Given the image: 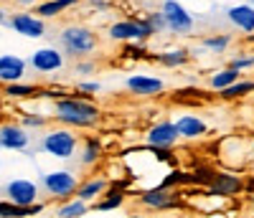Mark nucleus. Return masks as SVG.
Returning a JSON list of instances; mask_svg holds the SVG:
<instances>
[{
    "mask_svg": "<svg viewBox=\"0 0 254 218\" xmlns=\"http://www.w3.org/2000/svg\"><path fill=\"white\" fill-rule=\"evenodd\" d=\"M20 124H23L26 129H38V127H44L46 124V117L44 114H36V112H23V117H20Z\"/></svg>",
    "mask_w": 254,
    "mask_h": 218,
    "instance_id": "7c9ffc66",
    "label": "nucleus"
},
{
    "mask_svg": "<svg viewBox=\"0 0 254 218\" xmlns=\"http://www.w3.org/2000/svg\"><path fill=\"white\" fill-rule=\"evenodd\" d=\"M104 193H107V180H104V178H89V180L79 183L76 198L84 201V203H92V201H97L99 195H104Z\"/></svg>",
    "mask_w": 254,
    "mask_h": 218,
    "instance_id": "6ab92c4d",
    "label": "nucleus"
},
{
    "mask_svg": "<svg viewBox=\"0 0 254 218\" xmlns=\"http://www.w3.org/2000/svg\"><path fill=\"white\" fill-rule=\"evenodd\" d=\"M229 66H231V69H239V71L252 69V66H254V54H249V56H234V58L229 61Z\"/></svg>",
    "mask_w": 254,
    "mask_h": 218,
    "instance_id": "473e14b6",
    "label": "nucleus"
},
{
    "mask_svg": "<svg viewBox=\"0 0 254 218\" xmlns=\"http://www.w3.org/2000/svg\"><path fill=\"white\" fill-rule=\"evenodd\" d=\"M249 5H254V0H249Z\"/></svg>",
    "mask_w": 254,
    "mask_h": 218,
    "instance_id": "ea45409f",
    "label": "nucleus"
},
{
    "mask_svg": "<svg viewBox=\"0 0 254 218\" xmlns=\"http://www.w3.org/2000/svg\"><path fill=\"white\" fill-rule=\"evenodd\" d=\"M102 152H104L102 142H99L97 137H87V140H84L81 152H79V163H81L84 167L97 165V163H99V158H102Z\"/></svg>",
    "mask_w": 254,
    "mask_h": 218,
    "instance_id": "4be33fe9",
    "label": "nucleus"
},
{
    "mask_svg": "<svg viewBox=\"0 0 254 218\" xmlns=\"http://www.w3.org/2000/svg\"><path fill=\"white\" fill-rule=\"evenodd\" d=\"M226 20L231 23V28H234V31L247 33V36H254V5L237 3V5L226 8Z\"/></svg>",
    "mask_w": 254,
    "mask_h": 218,
    "instance_id": "f8f14e48",
    "label": "nucleus"
},
{
    "mask_svg": "<svg viewBox=\"0 0 254 218\" xmlns=\"http://www.w3.org/2000/svg\"><path fill=\"white\" fill-rule=\"evenodd\" d=\"M0 150H3V145H0Z\"/></svg>",
    "mask_w": 254,
    "mask_h": 218,
    "instance_id": "a19ab883",
    "label": "nucleus"
},
{
    "mask_svg": "<svg viewBox=\"0 0 254 218\" xmlns=\"http://www.w3.org/2000/svg\"><path fill=\"white\" fill-rule=\"evenodd\" d=\"M125 203V195H122V190H107L104 193V201L102 203H97L94 206V211H117L120 206Z\"/></svg>",
    "mask_w": 254,
    "mask_h": 218,
    "instance_id": "cd10ccee",
    "label": "nucleus"
},
{
    "mask_svg": "<svg viewBox=\"0 0 254 218\" xmlns=\"http://www.w3.org/2000/svg\"><path fill=\"white\" fill-rule=\"evenodd\" d=\"M5 206H8V201H0V218H3V213H5Z\"/></svg>",
    "mask_w": 254,
    "mask_h": 218,
    "instance_id": "c9c22d12",
    "label": "nucleus"
},
{
    "mask_svg": "<svg viewBox=\"0 0 254 218\" xmlns=\"http://www.w3.org/2000/svg\"><path fill=\"white\" fill-rule=\"evenodd\" d=\"M28 71V61L20 58L15 54H3L0 56V81L3 84H15V81H23Z\"/></svg>",
    "mask_w": 254,
    "mask_h": 218,
    "instance_id": "ddd939ff",
    "label": "nucleus"
},
{
    "mask_svg": "<svg viewBox=\"0 0 254 218\" xmlns=\"http://www.w3.org/2000/svg\"><path fill=\"white\" fill-rule=\"evenodd\" d=\"M44 208H46L44 203H33V206H15V203H10V201H8L3 218H33V216H38Z\"/></svg>",
    "mask_w": 254,
    "mask_h": 218,
    "instance_id": "393cba45",
    "label": "nucleus"
},
{
    "mask_svg": "<svg viewBox=\"0 0 254 218\" xmlns=\"http://www.w3.org/2000/svg\"><path fill=\"white\" fill-rule=\"evenodd\" d=\"M176 127H178V135L183 140H198L206 135V122L196 114H183L176 119Z\"/></svg>",
    "mask_w": 254,
    "mask_h": 218,
    "instance_id": "f3484780",
    "label": "nucleus"
},
{
    "mask_svg": "<svg viewBox=\"0 0 254 218\" xmlns=\"http://www.w3.org/2000/svg\"><path fill=\"white\" fill-rule=\"evenodd\" d=\"M242 190H244V183L237 175H229V172H214L211 175V185H208L211 195H237Z\"/></svg>",
    "mask_w": 254,
    "mask_h": 218,
    "instance_id": "2eb2a0df",
    "label": "nucleus"
},
{
    "mask_svg": "<svg viewBox=\"0 0 254 218\" xmlns=\"http://www.w3.org/2000/svg\"><path fill=\"white\" fill-rule=\"evenodd\" d=\"M252 150H254V145H252Z\"/></svg>",
    "mask_w": 254,
    "mask_h": 218,
    "instance_id": "79ce46f5",
    "label": "nucleus"
},
{
    "mask_svg": "<svg viewBox=\"0 0 254 218\" xmlns=\"http://www.w3.org/2000/svg\"><path fill=\"white\" fill-rule=\"evenodd\" d=\"M41 188H44L51 198L59 201H69L76 195L79 178L69 170H51V172H41Z\"/></svg>",
    "mask_w": 254,
    "mask_h": 218,
    "instance_id": "39448f33",
    "label": "nucleus"
},
{
    "mask_svg": "<svg viewBox=\"0 0 254 218\" xmlns=\"http://www.w3.org/2000/svg\"><path fill=\"white\" fill-rule=\"evenodd\" d=\"M8 28H13L18 36H23V38H44L46 36V20L44 18H38L33 10H18L13 13L8 20Z\"/></svg>",
    "mask_w": 254,
    "mask_h": 218,
    "instance_id": "0eeeda50",
    "label": "nucleus"
},
{
    "mask_svg": "<svg viewBox=\"0 0 254 218\" xmlns=\"http://www.w3.org/2000/svg\"><path fill=\"white\" fill-rule=\"evenodd\" d=\"M79 3V0H41V3L36 5V8H31L38 18H44V20H49V18H59L61 13H66L69 8H74Z\"/></svg>",
    "mask_w": 254,
    "mask_h": 218,
    "instance_id": "a211bd4d",
    "label": "nucleus"
},
{
    "mask_svg": "<svg viewBox=\"0 0 254 218\" xmlns=\"http://www.w3.org/2000/svg\"><path fill=\"white\" fill-rule=\"evenodd\" d=\"M31 142L28 132H26V127L23 124H13V122H5V124H0V145H3V150H26Z\"/></svg>",
    "mask_w": 254,
    "mask_h": 218,
    "instance_id": "4468645a",
    "label": "nucleus"
},
{
    "mask_svg": "<svg viewBox=\"0 0 254 218\" xmlns=\"http://www.w3.org/2000/svg\"><path fill=\"white\" fill-rule=\"evenodd\" d=\"M242 79V71L239 69H231V66H226V69H219V71H214L208 76V89H214V92H221V89H229L234 81H239Z\"/></svg>",
    "mask_w": 254,
    "mask_h": 218,
    "instance_id": "412c9836",
    "label": "nucleus"
},
{
    "mask_svg": "<svg viewBox=\"0 0 254 218\" xmlns=\"http://www.w3.org/2000/svg\"><path fill=\"white\" fill-rule=\"evenodd\" d=\"M102 112L99 107L79 94H66L54 102V119L64 127H94L99 122Z\"/></svg>",
    "mask_w": 254,
    "mask_h": 218,
    "instance_id": "f257e3e1",
    "label": "nucleus"
},
{
    "mask_svg": "<svg viewBox=\"0 0 254 218\" xmlns=\"http://www.w3.org/2000/svg\"><path fill=\"white\" fill-rule=\"evenodd\" d=\"M102 92V84L99 81H94V79H84V81H79L76 84V94L79 97H94V94H99Z\"/></svg>",
    "mask_w": 254,
    "mask_h": 218,
    "instance_id": "c756f323",
    "label": "nucleus"
},
{
    "mask_svg": "<svg viewBox=\"0 0 254 218\" xmlns=\"http://www.w3.org/2000/svg\"><path fill=\"white\" fill-rule=\"evenodd\" d=\"M178 140H181L178 127L171 119L155 122L150 129H147V145H150V147H173Z\"/></svg>",
    "mask_w": 254,
    "mask_h": 218,
    "instance_id": "9b49d317",
    "label": "nucleus"
},
{
    "mask_svg": "<svg viewBox=\"0 0 254 218\" xmlns=\"http://www.w3.org/2000/svg\"><path fill=\"white\" fill-rule=\"evenodd\" d=\"M153 58L158 63H163L165 69H181V66H186V63L190 61V51L183 49V46H176V49H168L163 54H155Z\"/></svg>",
    "mask_w": 254,
    "mask_h": 218,
    "instance_id": "aec40b11",
    "label": "nucleus"
},
{
    "mask_svg": "<svg viewBox=\"0 0 254 218\" xmlns=\"http://www.w3.org/2000/svg\"><path fill=\"white\" fill-rule=\"evenodd\" d=\"M28 66L38 74H56L64 69V54L54 46H41L28 56Z\"/></svg>",
    "mask_w": 254,
    "mask_h": 218,
    "instance_id": "6e6552de",
    "label": "nucleus"
},
{
    "mask_svg": "<svg viewBox=\"0 0 254 218\" xmlns=\"http://www.w3.org/2000/svg\"><path fill=\"white\" fill-rule=\"evenodd\" d=\"M140 203L147 206V208H153V211H165V208H171L176 203L173 198V193L171 190H165L163 185L160 188H147L140 193Z\"/></svg>",
    "mask_w": 254,
    "mask_h": 218,
    "instance_id": "dca6fc26",
    "label": "nucleus"
},
{
    "mask_svg": "<svg viewBox=\"0 0 254 218\" xmlns=\"http://www.w3.org/2000/svg\"><path fill=\"white\" fill-rule=\"evenodd\" d=\"M41 150L56 160H71L79 152V137L71 129H51L41 140Z\"/></svg>",
    "mask_w": 254,
    "mask_h": 218,
    "instance_id": "7ed1b4c3",
    "label": "nucleus"
},
{
    "mask_svg": "<svg viewBox=\"0 0 254 218\" xmlns=\"http://www.w3.org/2000/svg\"><path fill=\"white\" fill-rule=\"evenodd\" d=\"M59 46L64 49L69 58L81 61V58H92L99 49V38L89 26H81V23H69L64 26L59 33Z\"/></svg>",
    "mask_w": 254,
    "mask_h": 218,
    "instance_id": "f03ea898",
    "label": "nucleus"
},
{
    "mask_svg": "<svg viewBox=\"0 0 254 218\" xmlns=\"http://www.w3.org/2000/svg\"><path fill=\"white\" fill-rule=\"evenodd\" d=\"M38 89H41V86H36V84H23V81H15V84H5L3 94H5L8 99H31V97L41 94Z\"/></svg>",
    "mask_w": 254,
    "mask_h": 218,
    "instance_id": "b1692460",
    "label": "nucleus"
},
{
    "mask_svg": "<svg viewBox=\"0 0 254 218\" xmlns=\"http://www.w3.org/2000/svg\"><path fill=\"white\" fill-rule=\"evenodd\" d=\"M160 13L165 15L168 31H171L173 36H188V33H193V28H196L193 13H190L181 3V0H163V3H160Z\"/></svg>",
    "mask_w": 254,
    "mask_h": 218,
    "instance_id": "423d86ee",
    "label": "nucleus"
},
{
    "mask_svg": "<svg viewBox=\"0 0 254 218\" xmlns=\"http://www.w3.org/2000/svg\"><path fill=\"white\" fill-rule=\"evenodd\" d=\"M252 206H254V193H252Z\"/></svg>",
    "mask_w": 254,
    "mask_h": 218,
    "instance_id": "4c0bfd02",
    "label": "nucleus"
},
{
    "mask_svg": "<svg viewBox=\"0 0 254 218\" xmlns=\"http://www.w3.org/2000/svg\"><path fill=\"white\" fill-rule=\"evenodd\" d=\"M229 46H231V33H216L201 41V49L208 54H224Z\"/></svg>",
    "mask_w": 254,
    "mask_h": 218,
    "instance_id": "bb28decb",
    "label": "nucleus"
},
{
    "mask_svg": "<svg viewBox=\"0 0 254 218\" xmlns=\"http://www.w3.org/2000/svg\"><path fill=\"white\" fill-rule=\"evenodd\" d=\"M107 36L112 41H122V43H145L147 38H153V28L145 23V18H122L115 20L107 28Z\"/></svg>",
    "mask_w": 254,
    "mask_h": 218,
    "instance_id": "20e7f679",
    "label": "nucleus"
},
{
    "mask_svg": "<svg viewBox=\"0 0 254 218\" xmlns=\"http://www.w3.org/2000/svg\"><path fill=\"white\" fill-rule=\"evenodd\" d=\"M130 218H142V216H130Z\"/></svg>",
    "mask_w": 254,
    "mask_h": 218,
    "instance_id": "58836bf2",
    "label": "nucleus"
},
{
    "mask_svg": "<svg viewBox=\"0 0 254 218\" xmlns=\"http://www.w3.org/2000/svg\"><path fill=\"white\" fill-rule=\"evenodd\" d=\"M74 71H76L79 76H92V74L97 71V61H92V58H81V61H76Z\"/></svg>",
    "mask_w": 254,
    "mask_h": 218,
    "instance_id": "2f4dec72",
    "label": "nucleus"
},
{
    "mask_svg": "<svg viewBox=\"0 0 254 218\" xmlns=\"http://www.w3.org/2000/svg\"><path fill=\"white\" fill-rule=\"evenodd\" d=\"M254 92V81L252 79H239V81H234L229 86V89H221V92H216L221 99H239V97H247V94H252Z\"/></svg>",
    "mask_w": 254,
    "mask_h": 218,
    "instance_id": "a878e982",
    "label": "nucleus"
},
{
    "mask_svg": "<svg viewBox=\"0 0 254 218\" xmlns=\"http://www.w3.org/2000/svg\"><path fill=\"white\" fill-rule=\"evenodd\" d=\"M142 18H145V23L153 28V33H155V36H158V33H165V31H168L165 15L160 13V8H158V10H147V13H145Z\"/></svg>",
    "mask_w": 254,
    "mask_h": 218,
    "instance_id": "c85d7f7f",
    "label": "nucleus"
},
{
    "mask_svg": "<svg viewBox=\"0 0 254 218\" xmlns=\"http://www.w3.org/2000/svg\"><path fill=\"white\" fill-rule=\"evenodd\" d=\"M87 213H89V203L79 201L76 195H74V198L64 201V203L59 206V211H56V218H84Z\"/></svg>",
    "mask_w": 254,
    "mask_h": 218,
    "instance_id": "5701e85b",
    "label": "nucleus"
},
{
    "mask_svg": "<svg viewBox=\"0 0 254 218\" xmlns=\"http://www.w3.org/2000/svg\"><path fill=\"white\" fill-rule=\"evenodd\" d=\"M89 3V8H94V10H104L107 8V0H87Z\"/></svg>",
    "mask_w": 254,
    "mask_h": 218,
    "instance_id": "72a5a7b5",
    "label": "nucleus"
},
{
    "mask_svg": "<svg viewBox=\"0 0 254 218\" xmlns=\"http://www.w3.org/2000/svg\"><path fill=\"white\" fill-rule=\"evenodd\" d=\"M38 183L28 180V178H15V180H8L5 183V195L8 201L15 203V206H33L38 203Z\"/></svg>",
    "mask_w": 254,
    "mask_h": 218,
    "instance_id": "1a4fd4ad",
    "label": "nucleus"
},
{
    "mask_svg": "<svg viewBox=\"0 0 254 218\" xmlns=\"http://www.w3.org/2000/svg\"><path fill=\"white\" fill-rule=\"evenodd\" d=\"M5 20H8L5 18V10H3V5H0V23H5Z\"/></svg>",
    "mask_w": 254,
    "mask_h": 218,
    "instance_id": "e433bc0d",
    "label": "nucleus"
},
{
    "mask_svg": "<svg viewBox=\"0 0 254 218\" xmlns=\"http://www.w3.org/2000/svg\"><path fill=\"white\" fill-rule=\"evenodd\" d=\"M15 3H18V5H23V8H36L41 0H15Z\"/></svg>",
    "mask_w": 254,
    "mask_h": 218,
    "instance_id": "f704fd0d",
    "label": "nucleus"
},
{
    "mask_svg": "<svg viewBox=\"0 0 254 218\" xmlns=\"http://www.w3.org/2000/svg\"><path fill=\"white\" fill-rule=\"evenodd\" d=\"M125 86H127V92L135 94V97H158L165 89L163 79L147 76V74H132V76H127L125 79Z\"/></svg>",
    "mask_w": 254,
    "mask_h": 218,
    "instance_id": "9d476101",
    "label": "nucleus"
}]
</instances>
